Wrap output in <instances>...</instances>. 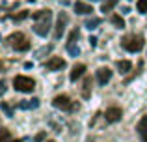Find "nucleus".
<instances>
[{"instance_id": "2f4dec72", "label": "nucleus", "mask_w": 147, "mask_h": 142, "mask_svg": "<svg viewBox=\"0 0 147 142\" xmlns=\"http://www.w3.org/2000/svg\"><path fill=\"white\" fill-rule=\"evenodd\" d=\"M0 39H2V36H0Z\"/></svg>"}, {"instance_id": "2eb2a0df", "label": "nucleus", "mask_w": 147, "mask_h": 142, "mask_svg": "<svg viewBox=\"0 0 147 142\" xmlns=\"http://www.w3.org/2000/svg\"><path fill=\"white\" fill-rule=\"evenodd\" d=\"M115 66H117L119 73H123V75H125V73H129L130 69H132V64H130L129 60H119V62L115 64Z\"/></svg>"}, {"instance_id": "6e6552de", "label": "nucleus", "mask_w": 147, "mask_h": 142, "mask_svg": "<svg viewBox=\"0 0 147 142\" xmlns=\"http://www.w3.org/2000/svg\"><path fill=\"white\" fill-rule=\"evenodd\" d=\"M121 118H123V110L119 109V107H110V109H106V112H104L106 124H115V122H119Z\"/></svg>"}, {"instance_id": "4468645a", "label": "nucleus", "mask_w": 147, "mask_h": 142, "mask_svg": "<svg viewBox=\"0 0 147 142\" xmlns=\"http://www.w3.org/2000/svg\"><path fill=\"white\" fill-rule=\"evenodd\" d=\"M90 95H91V77H86L84 84H82V97L88 99Z\"/></svg>"}, {"instance_id": "7ed1b4c3", "label": "nucleus", "mask_w": 147, "mask_h": 142, "mask_svg": "<svg viewBox=\"0 0 147 142\" xmlns=\"http://www.w3.org/2000/svg\"><path fill=\"white\" fill-rule=\"evenodd\" d=\"M6 41H7V45H9L11 49H15V51H19V52H24V51L30 49V41L24 37L22 32H13Z\"/></svg>"}, {"instance_id": "bb28decb", "label": "nucleus", "mask_w": 147, "mask_h": 142, "mask_svg": "<svg viewBox=\"0 0 147 142\" xmlns=\"http://www.w3.org/2000/svg\"><path fill=\"white\" fill-rule=\"evenodd\" d=\"M97 41H99L97 37H93V36L90 37V45H91V47H97Z\"/></svg>"}, {"instance_id": "a878e982", "label": "nucleus", "mask_w": 147, "mask_h": 142, "mask_svg": "<svg viewBox=\"0 0 147 142\" xmlns=\"http://www.w3.org/2000/svg\"><path fill=\"white\" fill-rule=\"evenodd\" d=\"M6 90H7L6 82H4V80H0V95H4V94H6Z\"/></svg>"}, {"instance_id": "7c9ffc66", "label": "nucleus", "mask_w": 147, "mask_h": 142, "mask_svg": "<svg viewBox=\"0 0 147 142\" xmlns=\"http://www.w3.org/2000/svg\"><path fill=\"white\" fill-rule=\"evenodd\" d=\"M91 2H97V0H91Z\"/></svg>"}, {"instance_id": "c756f323", "label": "nucleus", "mask_w": 147, "mask_h": 142, "mask_svg": "<svg viewBox=\"0 0 147 142\" xmlns=\"http://www.w3.org/2000/svg\"><path fill=\"white\" fill-rule=\"evenodd\" d=\"M47 142H56V140H47Z\"/></svg>"}, {"instance_id": "a211bd4d", "label": "nucleus", "mask_w": 147, "mask_h": 142, "mask_svg": "<svg viewBox=\"0 0 147 142\" xmlns=\"http://www.w3.org/2000/svg\"><path fill=\"white\" fill-rule=\"evenodd\" d=\"M117 2H119V0H106V2H102V6H100V11H104V13L112 11V7H114Z\"/></svg>"}, {"instance_id": "39448f33", "label": "nucleus", "mask_w": 147, "mask_h": 142, "mask_svg": "<svg viewBox=\"0 0 147 142\" xmlns=\"http://www.w3.org/2000/svg\"><path fill=\"white\" fill-rule=\"evenodd\" d=\"M13 88L17 92H22V94H30L36 88V80L30 79V77H24V75H17L13 79Z\"/></svg>"}, {"instance_id": "423d86ee", "label": "nucleus", "mask_w": 147, "mask_h": 142, "mask_svg": "<svg viewBox=\"0 0 147 142\" xmlns=\"http://www.w3.org/2000/svg\"><path fill=\"white\" fill-rule=\"evenodd\" d=\"M67 21H69V15L65 11H60L58 13V19H56V26H54V39H60L61 34H63L65 26H67Z\"/></svg>"}, {"instance_id": "f3484780", "label": "nucleus", "mask_w": 147, "mask_h": 142, "mask_svg": "<svg viewBox=\"0 0 147 142\" xmlns=\"http://www.w3.org/2000/svg\"><path fill=\"white\" fill-rule=\"evenodd\" d=\"M112 24L115 26V28H125V21H123V17L121 15H112Z\"/></svg>"}, {"instance_id": "20e7f679", "label": "nucleus", "mask_w": 147, "mask_h": 142, "mask_svg": "<svg viewBox=\"0 0 147 142\" xmlns=\"http://www.w3.org/2000/svg\"><path fill=\"white\" fill-rule=\"evenodd\" d=\"M52 105L60 110H65V112H76L80 109V105L76 101H71L69 95H56L52 99Z\"/></svg>"}, {"instance_id": "9b49d317", "label": "nucleus", "mask_w": 147, "mask_h": 142, "mask_svg": "<svg viewBox=\"0 0 147 142\" xmlns=\"http://www.w3.org/2000/svg\"><path fill=\"white\" fill-rule=\"evenodd\" d=\"M75 11L78 15H90V13H93V6H90V4H86V2H75Z\"/></svg>"}, {"instance_id": "9d476101", "label": "nucleus", "mask_w": 147, "mask_h": 142, "mask_svg": "<svg viewBox=\"0 0 147 142\" xmlns=\"http://www.w3.org/2000/svg\"><path fill=\"white\" fill-rule=\"evenodd\" d=\"M136 131H138V135H140L142 142H147V116H142V120L138 122V125H136Z\"/></svg>"}, {"instance_id": "f8f14e48", "label": "nucleus", "mask_w": 147, "mask_h": 142, "mask_svg": "<svg viewBox=\"0 0 147 142\" xmlns=\"http://www.w3.org/2000/svg\"><path fill=\"white\" fill-rule=\"evenodd\" d=\"M39 107V99L37 97H32V99H26V101H21L19 103V109L21 110H34Z\"/></svg>"}, {"instance_id": "412c9836", "label": "nucleus", "mask_w": 147, "mask_h": 142, "mask_svg": "<svg viewBox=\"0 0 147 142\" xmlns=\"http://www.w3.org/2000/svg\"><path fill=\"white\" fill-rule=\"evenodd\" d=\"M9 137H11L9 129H6V127L0 129V142H7V140H9Z\"/></svg>"}, {"instance_id": "6ab92c4d", "label": "nucleus", "mask_w": 147, "mask_h": 142, "mask_svg": "<svg viewBox=\"0 0 147 142\" xmlns=\"http://www.w3.org/2000/svg\"><path fill=\"white\" fill-rule=\"evenodd\" d=\"M67 52L71 56H78L80 54V47H78V45H75V43H67Z\"/></svg>"}, {"instance_id": "0eeeda50", "label": "nucleus", "mask_w": 147, "mask_h": 142, "mask_svg": "<svg viewBox=\"0 0 147 142\" xmlns=\"http://www.w3.org/2000/svg\"><path fill=\"white\" fill-rule=\"evenodd\" d=\"M45 67H47L49 71H61V69H65V67H67V62H65L61 56H52L50 60H47Z\"/></svg>"}, {"instance_id": "b1692460", "label": "nucleus", "mask_w": 147, "mask_h": 142, "mask_svg": "<svg viewBox=\"0 0 147 142\" xmlns=\"http://www.w3.org/2000/svg\"><path fill=\"white\" fill-rule=\"evenodd\" d=\"M26 17H28V11H21V13H17V15H11L13 21H24Z\"/></svg>"}, {"instance_id": "f257e3e1", "label": "nucleus", "mask_w": 147, "mask_h": 142, "mask_svg": "<svg viewBox=\"0 0 147 142\" xmlns=\"http://www.w3.org/2000/svg\"><path fill=\"white\" fill-rule=\"evenodd\" d=\"M32 19L36 22H34V32L37 34V36H41V37H45L47 34L50 32V19H52V11L50 10H39V11H36V13H32Z\"/></svg>"}, {"instance_id": "f03ea898", "label": "nucleus", "mask_w": 147, "mask_h": 142, "mask_svg": "<svg viewBox=\"0 0 147 142\" xmlns=\"http://www.w3.org/2000/svg\"><path fill=\"white\" fill-rule=\"evenodd\" d=\"M121 47L129 52H138L144 47V37L140 34H129V36H125L121 39Z\"/></svg>"}, {"instance_id": "c85d7f7f", "label": "nucleus", "mask_w": 147, "mask_h": 142, "mask_svg": "<svg viewBox=\"0 0 147 142\" xmlns=\"http://www.w3.org/2000/svg\"><path fill=\"white\" fill-rule=\"evenodd\" d=\"M9 142H22V140H9Z\"/></svg>"}, {"instance_id": "5701e85b", "label": "nucleus", "mask_w": 147, "mask_h": 142, "mask_svg": "<svg viewBox=\"0 0 147 142\" xmlns=\"http://www.w3.org/2000/svg\"><path fill=\"white\" fill-rule=\"evenodd\" d=\"M78 37H80V32H78V28H75L71 34H69V43H75Z\"/></svg>"}, {"instance_id": "393cba45", "label": "nucleus", "mask_w": 147, "mask_h": 142, "mask_svg": "<svg viewBox=\"0 0 147 142\" xmlns=\"http://www.w3.org/2000/svg\"><path fill=\"white\" fill-rule=\"evenodd\" d=\"M45 137H47V133H45V131L37 133V135L34 137V142H43V140H45Z\"/></svg>"}, {"instance_id": "dca6fc26", "label": "nucleus", "mask_w": 147, "mask_h": 142, "mask_svg": "<svg viewBox=\"0 0 147 142\" xmlns=\"http://www.w3.org/2000/svg\"><path fill=\"white\" fill-rule=\"evenodd\" d=\"M100 22H102V19H100V17H91V19H88V21L84 22V26H86L88 30H95Z\"/></svg>"}, {"instance_id": "aec40b11", "label": "nucleus", "mask_w": 147, "mask_h": 142, "mask_svg": "<svg viewBox=\"0 0 147 142\" xmlns=\"http://www.w3.org/2000/svg\"><path fill=\"white\" fill-rule=\"evenodd\" d=\"M0 109H2L4 112H6V116H7V118H11V116H13V109H11V107L7 105L6 101H2V103H0Z\"/></svg>"}, {"instance_id": "4be33fe9", "label": "nucleus", "mask_w": 147, "mask_h": 142, "mask_svg": "<svg viewBox=\"0 0 147 142\" xmlns=\"http://www.w3.org/2000/svg\"><path fill=\"white\" fill-rule=\"evenodd\" d=\"M136 7L140 13H147V0H138L136 2Z\"/></svg>"}, {"instance_id": "cd10ccee", "label": "nucleus", "mask_w": 147, "mask_h": 142, "mask_svg": "<svg viewBox=\"0 0 147 142\" xmlns=\"http://www.w3.org/2000/svg\"><path fill=\"white\" fill-rule=\"evenodd\" d=\"M121 13H123V15L130 13V7H129V6H123V7H121Z\"/></svg>"}, {"instance_id": "1a4fd4ad", "label": "nucleus", "mask_w": 147, "mask_h": 142, "mask_svg": "<svg viewBox=\"0 0 147 142\" xmlns=\"http://www.w3.org/2000/svg\"><path fill=\"white\" fill-rule=\"evenodd\" d=\"M95 77H97V82L100 84V86H104V84L112 79V71L108 69V67H99L97 73H95Z\"/></svg>"}, {"instance_id": "ddd939ff", "label": "nucleus", "mask_w": 147, "mask_h": 142, "mask_svg": "<svg viewBox=\"0 0 147 142\" xmlns=\"http://www.w3.org/2000/svg\"><path fill=\"white\" fill-rule=\"evenodd\" d=\"M86 73V66L84 64H76L75 67H73L71 75H69V79H71V82H76V79H80V77Z\"/></svg>"}]
</instances>
